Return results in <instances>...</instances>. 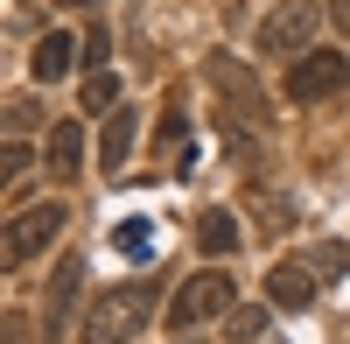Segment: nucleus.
Segmentation results:
<instances>
[{"label": "nucleus", "mask_w": 350, "mask_h": 344, "mask_svg": "<svg viewBox=\"0 0 350 344\" xmlns=\"http://www.w3.org/2000/svg\"><path fill=\"white\" fill-rule=\"evenodd\" d=\"M28 127H36V106H28V99H14V106H8V134H14V140H21V134H28Z\"/></svg>", "instance_id": "nucleus-17"}, {"label": "nucleus", "mask_w": 350, "mask_h": 344, "mask_svg": "<svg viewBox=\"0 0 350 344\" xmlns=\"http://www.w3.org/2000/svg\"><path fill=\"white\" fill-rule=\"evenodd\" d=\"M343 84H350V64L336 49H308L301 64H287V99L295 106H323V99L343 92Z\"/></svg>", "instance_id": "nucleus-4"}, {"label": "nucleus", "mask_w": 350, "mask_h": 344, "mask_svg": "<svg viewBox=\"0 0 350 344\" xmlns=\"http://www.w3.org/2000/svg\"><path fill=\"white\" fill-rule=\"evenodd\" d=\"M84 106H92V112H98V106H105V112L120 106V77H112V64H105V71H92V77H84Z\"/></svg>", "instance_id": "nucleus-13"}, {"label": "nucleus", "mask_w": 350, "mask_h": 344, "mask_svg": "<svg viewBox=\"0 0 350 344\" xmlns=\"http://www.w3.org/2000/svg\"><path fill=\"white\" fill-rule=\"evenodd\" d=\"M77 169H84V120H56L49 127V176L77 183Z\"/></svg>", "instance_id": "nucleus-8"}, {"label": "nucleus", "mask_w": 350, "mask_h": 344, "mask_svg": "<svg viewBox=\"0 0 350 344\" xmlns=\"http://www.w3.org/2000/svg\"><path fill=\"white\" fill-rule=\"evenodd\" d=\"M77 288H84V260L70 253V260H56V274H49V295H42V337H49V344L64 337L70 309H77Z\"/></svg>", "instance_id": "nucleus-7"}, {"label": "nucleus", "mask_w": 350, "mask_h": 344, "mask_svg": "<svg viewBox=\"0 0 350 344\" xmlns=\"http://www.w3.org/2000/svg\"><path fill=\"white\" fill-rule=\"evenodd\" d=\"M64 225H70V211H64V204H36V211H21V218L8 225V267H28V260H36V253L56 239V232H64Z\"/></svg>", "instance_id": "nucleus-5"}, {"label": "nucleus", "mask_w": 350, "mask_h": 344, "mask_svg": "<svg viewBox=\"0 0 350 344\" xmlns=\"http://www.w3.org/2000/svg\"><path fill=\"white\" fill-rule=\"evenodd\" d=\"M120 253H133V260H140V253H154V225H148V218H126V225H120Z\"/></svg>", "instance_id": "nucleus-14"}, {"label": "nucleus", "mask_w": 350, "mask_h": 344, "mask_svg": "<svg viewBox=\"0 0 350 344\" xmlns=\"http://www.w3.org/2000/svg\"><path fill=\"white\" fill-rule=\"evenodd\" d=\"M28 162H36V155H28V140H8V183L28 176Z\"/></svg>", "instance_id": "nucleus-18"}, {"label": "nucleus", "mask_w": 350, "mask_h": 344, "mask_svg": "<svg viewBox=\"0 0 350 344\" xmlns=\"http://www.w3.org/2000/svg\"><path fill=\"white\" fill-rule=\"evenodd\" d=\"M239 239H245V232H239V218H231V211H203V218H196V246L211 253V260H231Z\"/></svg>", "instance_id": "nucleus-11"}, {"label": "nucleus", "mask_w": 350, "mask_h": 344, "mask_svg": "<svg viewBox=\"0 0 350 344\" xmlns=\"http://www.w3.org/2000/svg\"><path fill=\"white\" fill-rule=\"evenodd\" d=\"M133 127H140L133 106H112V112H105V134H98V162H105V176H112V169H126V155H133Z\"/></svg>", "instance_id": "nucleus-9"}, {"label": "nucleus", "mask_w": 350, "mask_h": 344, "mask_svg": "<svg viewBox=\"0 0 350 344\" xmlns=\"http://www.w3.org/2000/svg\"><path fill=\"white\" fill-rule=\"evenodd\" d=\"M56 8H84V14H98V8H105V0H56Z\"/></svg>", "instance_id": "nucleus-19"}, {"label": "nucleus", "mask_w": 350, "mask_h": 344, "mask_svg": "<svg viewBox=\"0 0 350 344\" xmlns=\"http://www.w3.org/2000/svg\"><path fill=\"white\" fill-rule=\"evenodd\" d=\"M231 309V274L224 267H203V274H189L183 288H175V302H168V323L175 330H189V323H211V317H224Z\"/></svg>", "instance_id": "nucleus-3"}, {"label": "nucleus", "mask_w": 350, "mask_h": 344, "mask_svg": "<svg viewBox=\"0 0 350 344\" xmlns=\"http://www.w3.org/2000/svg\"><path fill=\"white\" fill-rule=\"evenodd\" d=\"M308 267H315V274H343V267H350V246H315Z\"/></svg>", "instance_id": "nucleus-15"}, {"label": "nucleus", "mask_w": 350, "mask_h": 344, "mask_svg": "<svg viewBox=\"0 0 350 344\" xmlns=\"http://www.w3.org/2000/svg\"><path fill=\"white\" fill-rule=\"evenodd\" d=\"M329 14H350V0H329Z\"/></svg>", "instance_id": "nucleus-21"}, {"label": "nucleus", "mask_w": 350, "mask_h": 344, "mask_svg": "<svg viewBox=\"0 0 350 344\" xmlns=\"http://www.w3.org/2000/svg\"><path fill=\"white\" fill-rule=\"evenodd\" d=\"M203 77H211V92H217V99L239 106V120H245V127H267V99H259V84H252V71L239 64V56H211V71H203Z\"/></svg>", "instance_id": "nucleus-6"}, {"label": "nucleus", "mask_w": 350, "mask_h": 344, "mask_svg": "<svg viewBox=\"0 0 350 344\" xmlns=\"http://www.w3.org/2000/svg\"><path fill=\"white\" fill-rule=\"evenodd\" d=\"M267 330V309H231V337H259Z\"/></svg>", "instance_id": "nucleus-16"}, {"label": "nucleus", "mask_w": 350, "mask_h": 344, "mask_svg": "<svg viewBox=\"0 0 350 344\" xmlns=\"http://www.w3.org/2000/svg\"><path fill=\"white\" fill-rule=\"evenodd\" d=\"M315 28H323V8L315 0H280V8L259 21V56H308V42H315Z\"/></svg>", "instance_id": "nucleus-2"}, {"label": "nucleus", "mask_w": 350, "mask_h": 344, "mask_svg": "<svg viewBox=\"0 0 350 344\" xmlns=\"http://www.w3.org/2000/svg\"><path fill=\"white\" fill-rule=\"evenodd\" d=\"M267 302H273V309H308V302H315L308 267H273V274H267Z\"/></svg>", "instance_id": "nucleus-12"}, {"label": "nucleus", "mask_w": 350, "mask_h": 344, "mask_svg": "<svg viewBox=\"0 0 350 344\" xmlns=\"http://www.w3.org/2000/svg\"><path fill=\"white\" fill-rule=\"evenodd\" d=\"M8 344H21V323H14V317H8Z\"/></svg>", "instance_id": "nucleus-20"}, {"label": "nucleus", "mask_w": 350, "mask_h": 344, "mask_svg": "<svg viewBox=\"0 0 350 344\" xmlns=\"http://www.w3.org/2000/svg\"><path fill=\"white\" fill-rule=\"evenodd\" d=\"M154 302L161 295L148 288V281H120V288H105L92 302V317H84V344H133L140 330H148Z\"/></svg>", "instance_id": "nucleus-1"}, {"label": "nucleus", "mask_w": 350, "mask_h": 344, "mask_svg": "<svg viewBox=\"0 0 350 344\" xmlns=\"http://www.w3.org/2000/svg\"><path fill=\"white\" fill-rule=\"evenodd\" d=\"M70 56H77V42L64 36V28H49V36L36 42V56H28V71H36V84H56V77H70Z\"/></svg>", "instance_id": "nucleus-10"}]
</instances>
